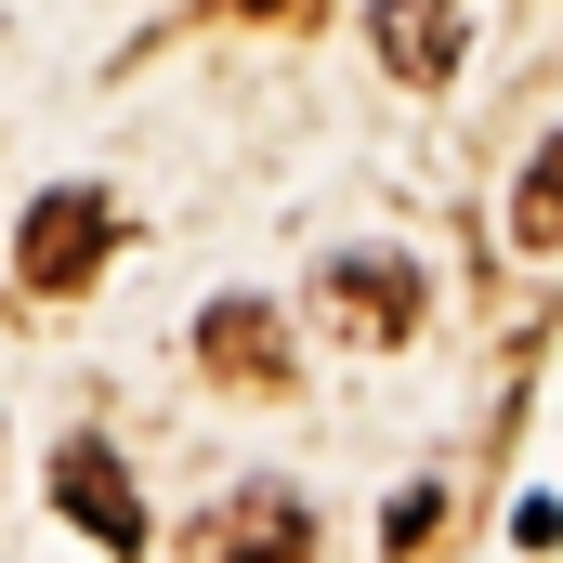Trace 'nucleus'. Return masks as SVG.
Returning <instances> with one entry per match:
<instances>
[{
  "instance_id": "obj_5",
  "label": "nucleus",
  "mask_w": 563,
  "mask_h": 563,
  "mask_svg": "<svg viewBox=\"0 0 563 563\" xmlns=\"http://www.w3.org/2000/svg\"><path fill=\"white\" fill-rule=\"evenodd\" d=\"M197 563H314V511L288 485H236L223 511H197Z\"/></svg>"
},
{
  "instance_id": "obj_2",
  "label": "nucleus",
  "mask_w": 563,
  "mask_h": 563,
  "mask_svg": "<svg viewBox=\"0 0 563 563\" xmlns=\"http://www.w3.org/2000/svg\"><path fill=\"white\" fill-rule=\"evenodd\" d=\"M314 328H328L341 354H394V341L420 328V263H407V250H341V263L314 276Z\"/></svg>"
},
{
  "instance_id": "obj_6",
  "label": "nucleus",
  "mask_w": 563,
  "mask_h": 563,
  "mask_svg": "<svg viewBox=\"0 0 563 563\" xmlns=\"http://www.w3.org/2000/svg\"><path fill=\"white\" fill-rule=\"evenodd\" d=\"M197 367L236 380V394H288V328L263 301H210V314H197Z\"/></svg>"
},
{
  "instance_id": "obj_3",
  "label": "nucleus",
  "mask_w": 563,
  "mask_h": 563,
  "mask_svg": "<svg viewBox=\"0 0 563 563\" xmlns=\"http://www.w3.org/2000/svg\"><path fill=\"white\" fill-rule=\"evenodd\" d=\"M53 498H66V525H79V538H106V563L144 551V498H132V472H119V445H106V432H66V445H53Z\"/></svg>"
},
{
  "instance_id": "obj_9",
  "label": "nucleus",
  "mask_w": 563,
  "mask_h": 563,
  "mask_svg": "<svg viewBox=\"0 0 563 563\" xmlns=\"http://www.w3.org/2000/svg\"><path fill=\"white\" fill-rule=\"evenodd\" d=\"M223 13H250V26H288V13H314V0H223Z\"/></svg>"
},
{
  "instance_id": "obj_4",
  "label": "nucleus",
  "mask_w": 563,
  "mask_h": 563,
  "mask_svg": "<svg viewBox=\"0 0 563 563\" xmlns=\"http://www.w3.org/2000/svg\"><path fill=\"white\" fill-rule=\"evenodd\" d=\"M459 40H472V0H367V53L407 92H445L459 79Z\"/></svg>"
},
{
  "instance_id": "obj_1",
  "label": "nucleus",
  "mask_w": 563,
  "mask_h": 563,
  "mask_svg": "<svg viewBox=\"0 0 563 563\" xmlns=\"http://www.w3.org/2000/svg\"><path fill=\"white\" fill-rule=\"evenodd\" d=\"M106 250H119V197H106V184H53V197L26 210V236H13V288L66 301V288L106 276Z\"/></svg>"
},
{
  "instance_id": "obj_7",
  "label": "nucleus",
  "mask_w": 563,
  "mask_h": 563,
  "mask_svg": "<svg viewBox=\"0 0 563 563\" xmlns=\"http://www.w3.org/2000/svg\"><path fill=\"white\" fill-rule=\"evenodd\" d=\"M511 250H525V263H551V250H563V132L538 144L525 184H511Z\"/></svg>"
},
{
  "instance_id": "obj_8",
  "label": "nucleus",
  "mask_w": 563,
  "mask_h": 563,
  "mask_svg": "<svg viewBox=\"0 0 563 563\" xmlns=\"http://www.w3.org/2000/svg\"><path fill=\"white\" fill-rule=\"evenodd\" d=\"M432 525H445V498H432V485H407V498H394V511H380V538H394V551H420Z\"/></svg>"
}]
</instances>
